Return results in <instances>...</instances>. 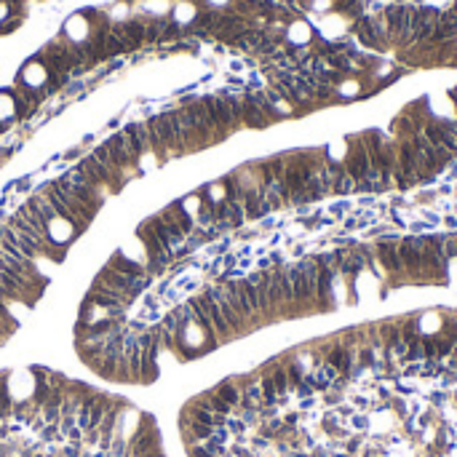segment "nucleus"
<instances>
[{"label": "nucleus", "mask_w": 457, "mask_h": 457, "mask_svg": "<svg viewBox=\"0 0 457 457\" xmlns=\"http://www.w3.org/2000/svg\"><path fill=\"white\" fill-rule=\"evenodd\" d=\"M217 396H219V399H222V401L225 404H230V406H233V409H236V406H241V388H238V385H236V382H222V385H219V388L214 390Z\"/></svg>", "instance_id": "10"}, {"label": "nucleus", "mask_w": 457, "mask_h": 457, "mask_svg": "<svg viewBox=\"0 0 457 457\" xmlns=\"http://www.w3.org/2000/svg\"><path fill=\"white\" fill-rule=\"evenodd\" d=\"M96 281L108 283V286H112V289H118L121 295H126L131 302H134L136 297H139V292L145 289V276H123V273H118V270H112L108 265V268L99 273V278Z\"/></svg>", "instance_id": "1"}, {"label": "nucleus", "mask_w": 457, "mask_h": 457, "mask_svg": "<svg viewBox=\"0 0 457 457\" xmlns=\"http://www.w3.org/2000/svg\"><path fill=\"white\" fill-rule=\"evenodd\" d=\"M286 270V276H289V281H292V292H295V302H308L310 297V286H308V278H305V273L300 268V262L297 265H289Z\"/></svg>", "instance_id": "5"}, {"label": "nucleus", "mask_w": 457, "mask_h": 457, "mask_svg": "<svg viewBox=\"0 0 457 457\" xmlns=\"http://www.w3.org/2000/svg\"><path fill=\"white\" fill-rule=\"evenodd\" d=\"M278 273V283H281V295H283V305H292L295 302V292H292V281L286 276V270H276Z\"/></svg>", "instance_id": "14"}, {"label": "nucleus", "mask_w": 457, "mask_h": 457, "mask_svg": "<svg viewBox=\"0 0 457 457\" xmlns=\"http://www.w3.org/2000/svg\"><path fill=\"white\" fill-rule=\"evenodd\" d=\"M310 380H313V388H329V385H335L337 380H340V369H335L332 363H321L310 375Z\"/></svg>", "instance_id": "8"}, {"label": "nucleus", "mask_w": 457, "mask_h": 457, "mask_svg": "<svg viewBox=\"0 0 457 457\" xmlns=\"http://www.w3.org/2000/svg\"><path fill=\"white\" fill-rule=\"evenodd\" d=\"M452 366L457 369V345H455V353H452Z\"/></svg>", "instance_id": "16"}, {"label": "nucleus", "mask_w": 457, "mask_h": 457, "mask_svg": "<svg viewBox=\"0 0 457 457\" xmlns=\"http://www.w3.org/2000/svg\"><path fill=\"white\" fill-rule=\"evenodd\" d=\"M35 457H43V455H35Z\"/></svg>", "instance_id": "17"}, {"label": "nucleus", "mask_w": 457, "mask_h": 457, "mask_svg": "<svg viewBox=\"0 0 457 457\" xmlns=\"http://www.w3.org/2000/svg\"><path fill=\"white\" fill-rule=\"evenodd\" d=\"M163 219H169V222H174V225H179V230L188 236L190 230H193V225H195V219H190L188 212L179 206V203H172V206H166L161 212Z\"/></svg>", "instance_id": "7"}, {"label": "nucleus", "mask_w": 457, "mask_h": 457, "mask_svg": "<svg viewBox=\"0 0 457 457\" xmlns=\"http://www.w3.org/2000/svg\"><path fill=\"white\" fill-rule=\"evenodd\" d=\"M270 380H273V385L278 390V396H283V393L289 390V375H286V369H273Z\"/></svg>", "instance_id": "15"}, {"label": "nucleus", "mask_w": 457, "mask_h": 457, "mask_svg": "<svg viewBox=\"0 0 457 457\" xmlns=\"http://www.w3.org/2000/svg\"><path fill=\"white\" fill-rule=\"evenodd\" d=\"M356 190H359V179H353V176L342 169V172H340V176H337V182H335V193L348 195V193H356Z\"/></svg>", "instance_id": "13"}, {"label": "nucleus", "mask_w": 457, "mask_h": 457, "mask_svg": "<svg viewBox=\"0 0 457 457\" xmlns=\"http://www.w3.org/2000/svg\"><path fill=\"white\" fill-rule=\"evenodd\" d=\"M326 363H332L335 369H340V372H348V366L353 363V356H350L348 350L342 348H335L332 353H329V359H326Z\"/></svg>", "instance_id": "11"}, {"label": "nucleus", "mask_w": 457, "mask_h": 457, "mask_svg": "<svg viewBox=\"0 0 457 457\" xmlns=\"http://www.w3.org/2000/svg\"><path fill=\"white\" fill-rule=\"evenodd\" d=\"M390 359L393 361H406L409 359V342L396 332V340L390 342Z\"/></svg>", "instance_id": "12"}, {"label": "nucleus", "mask_w": 457, "mask_h": 457, "mask_svg": "<svg viewBox=\"0 0 457 457\" xmlns=\"http://www.w3.org/2000/svg\"><path fill=\"white\" fill-rule=\"evenodd\" d=\"M401 252L404 273H423L425 270V252H423V238H404L399 243Z\"/></svg>", "instance_id": "2"}, {"label": "nucleus", "mask_w": 457, "mask_h": 457, "mask_svg": "<svg viewBox=\"0 0 457 457\" xmlns=\"http://www.w3.org/2000/svg\"><path fill=\"white\" fill-rule=\"evenodd\" d=\"M212 295H214L217 305H219V310H222V316H225V321H228V326L233 329V335H238V332H243V318L233 310V305L228 302V297H225V292H222V286H212Z\"/></svg>", "instance_id": "4"}, {"label": "nucleus", "mask_w": 457, "mask_h": 457, "mask_svg": "<svg viewBox=\"0 0 457 457\" xmlns=\"http://www.w3.org/2000/svg\"><path fill=\"white\" fill-rule=\"evenodd\" d=\"M377 255L385 262V268L393 270V273H404V262H401V252H399V243L396 241H380L377 243Z\"/></svg>", "instance_id": "6"}, {"label": "nucleus", "mask_w": 457, "mask_h": 457, "mask_svg": "<svg viewBox=\"0 0 457 457\" xmlns=\"http://www.w3.org/2000/svg\"><path fill=\"white\" fill-rule=\"evenodd\" d=\"M198 300H201L203 310H206V316H209V321H212V329H214L217 340H225V337L233 335V329H230L228 321H225V316H222V310H219V305H217L212 289H206L203 295H198Z\"/></svg>", "instance_id": "3"}, {"label": "nucleus", "mask_w": 457, "mask_h": 457, "mask_svg": "<svg viewBox=\"0 0 457 457\" xmlns=\"http://www.w3.org/2000/svg\"><path fill=\"white\" fill-rule=\"evenodd\" d=\"M110 268L123 273V276H136V278L145 276V268H142V265H136V262H131V259H123V255H112Z\"/></svg>", "instance_id": "9"}]
</instances>
